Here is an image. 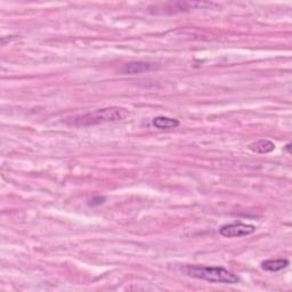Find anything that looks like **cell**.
Masks as SVG:
<instances>
[{
    "label": "cell",
    "instance_id": "cell-2",
    "mask_svg": "<svg viewBox=\"0 0 292 292\" xmlns=\"http://www.w3.org/2000/svg\"><path fill=\"white\" fill-rule=\"evenodd\" d=\"M187 275L210 283H238L240 279L234 273L229 272L224 267H209V266H187L185 267Z\"/></svg>",
    "mask_w": 292,
    "mask_h": 292
},
{
    "label": "cell",
    "instance_id": "cell-6",
    "mask_svg": "<svg viewBox=\"0 0 292 292\" xmlns=\"http://www.w3.org/2000/svg\"><path fill=\"white\" fill-rule=\"evenodd\" d=\"M151 70V64L146 62H130L126 64L122 71L127 74H141V73L148 72Z\"/></svg>",
    "mask_w": 292,
    "mask_h": 292
},
{
    "label": "cell",
    "instance_id": "cell-7",
    "mask_svg": "<svg viewBox=\"0 0 292 292\" xmlns=\"http://www.w3.org/2000/svg\"><path fill=\"white\" fill-rule=\"evenodd\" d=\"M179 121L173 118L168 117H155L152 120V124L158 129L165 130V129H172V128H177L179 126Z\"/></svg>",
    "mask_w": 292,
    "mask_h": 292
},
{
    "label": "cell",
    "instance_id": "cell-8",
    "mask_svg": "<svg viewBox=\"0 0 292 292\" xmlns=\"http://www.w3.org/2000/svg\"><path fill=\"white\" fill-rule=\"evenodd\" d=\"M104 197H100V196H98V197H94V199L92 200V202H90V204H92V206H98V204H102V203H104Z\"/></svg>",
    "mask_w": 292,
    "mask_h": 292
},
{
    "label": "cell",
    "instance_id": "cell-1",
    "mask_svg": "<svg viewBox=\"0 0 292 292\" xmlns=\"http://www.w3.org/2000/svg\"><path fill=\"white\" fill-rule=\"evenodd\" d=\"M128 116H129V112L126 109L111 106L82 114V116L69 118L65 120V122L74 127H88L105 122H117V121L124 120Z\"/></svg>",
    "mask_w": 292,
    "mask_h": 292
},
{
    "label": "cell",
    "instance_id": "cell-3",
    "mask_svg": "<svg viewBox=\"0 0 292 292\" xmlns=\"http://www.w3.org/2000/svg\"><path fill=\"white\" fill-rule=\"evenodd\" d=\"M256 232V226L244 224L242 221H235L231 224H226L219 228V233L224 238H241Z\"/></svg>",
    "mask_w": 292,
    "mask_h": 292
},
{
    "label": "cell",
    "instance_id": "cell-4",
    "mask_svg": "<svg viewBox=\"0 0 292 292\" xmlns=\"http://www.w3.org/2000/svg\"><path fill=\"white\" fill-rule=\"evenodd\" d=\"M249 149L257 154H267L275 149V144L269 140H260L250 144Z\"/></svg>",
    "mask_w": 292,
    "mask_h": 292
},
{
    "label": "cell",
    "instance_id": "cell-5",
    "mask_svg": "<svg viewBox=\"0 0 292 292\" xmlns=\"http://www.w3.org/2000/svg\"><path fill=\"white\" fill-rule=\"evenodd\" d=\"M290 262L288 259H268L262 263V268L267 272H280L289 266Z\"/></svg>",
    "mask_w": 292,
    "mask_h": 292
}]
</instances>
